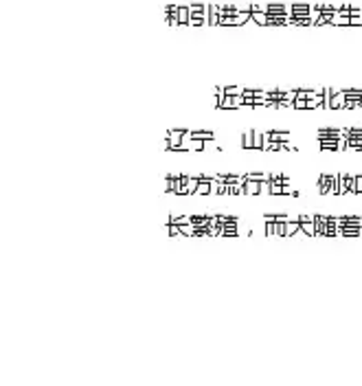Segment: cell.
Wrapping results in <instances>:
<instances>
[{"label":"cell","instance_id":"obj_1","mask_svg":"<svg viewBox=\"0 0 362 386\" xmlns=\"http://www.w3.org/2000/svg\"><path fill=\"white\" fill-rule=\"evenodd\" d=\"M316 235L321 237H336L338 235V217L327 213H314Z\"/></svg>","mask_w":362,"mask_h":386},{"label":"cell","instance_id":"obj_2","mask_svg":"<svg viewBox=\"0 0 362 386\" xmlns=\"http://www.w3.org/2000/svg\"><path fill=\"white\" fill-rule=\"evenodd\" d=\"M336 217H338V235L360 237V228H362L360 215H336Z\"/></svg>","mask_w":362,"mask_h":386},{"label":"cell","instance_id":"obj_3","mask_svg":"<svg viewBox=\"0 0 362 386\" xmlns=\"http://www.w3.org/2000/svg\"><path fill=\"white\" fill-rule=\"evenodd\" d=\"M343 138L347 143V149L362 151V127H356V125L343 127Z\"/></svg>","mask_w":362,"mask_h":386},{"label":"cell","instance_id":"obj_4","mask_svg":"<svg viewBox=\"0 0 362 386\" xmlns=\"http://www.w3.org/2000/svg\"><path fill=\"white\" fill-rule=\"evenodd\" d=\"M187 176H167V193L169 195H187Z\"/></svg>","mask_w":362,"mask_h":386},{"label":"cell","instance_id":"obj_5","mask_svg":"<svg viewBox=\"0 0 362 386\" xmlns=\"http://www.w3.org/2000/svg\"><path fill=\"white\" fill-rule=\"evenodd\" d=\"M187 132H189V130H180V127L169 130L167 136H165V145H162V147L176 151V149H178L180 145H182V138H184V134H187Z\"/></svg>","mask_w":362,"mask_h":386},{"label":"cell","instance_id":"obj_6","mask_svg":"<svg viewBox=\"0 0 362 386\" xmlns=\"http://www.w3.org/2000/svg\"><path fill=\"white\" fill-rule=\"evenodd\" d=\"M314 7L307 5V3H292L290 5V18H305V16H312Z\"/></svg>","mask_w":362,"mask_h":386},{"label":"cell","instance_id":"obj_7","mask_svg":"<svg viewBox=\"0 0 362 386\" xmlns=\"http://www.w3.org/2000/svg\"><path fill=\"white\" fill-rule=\"evenodd\" d=\"M178 7H180V5H167V7H165V20H167L169 24H174V27L180 24V22H178Z\"/></svg>","mask_w":362,"mask_h":386},{"label":"cell","instance_id":"obj_8","mask_svg":"<svg viewBox=\"0 0 362 386\" xmlns=\"http://www.w3.org/2000/svg\"><path fill=\"white\" fill-rule=\"evenodd\" d=\"M244 189H246V195H259L261 182L259 180H253V178H246V185H244Z\"/></svg>","mask_w":362,"mask_h":386},{"label":"cell","instance_id":"obj_9","mask_svg":"<svg viewBox=\"0 0 362 386\" xmlns=\"http://www.w3.org/2000/svg\"><path fill=\"white\" fill-rule=\"evenodd\" d=\"M299 224H301V230L305 233V235L316 237V224H314V220H299Z\"/></svg>","mask_w":362,"mask_h":386},{"label":"cell","instance_id":"obj_10","mask_svg":"<svg viewBox=\"0 0 362 386\" xmlns=\"http://www.w3.org/2000/svg\"><path fill=\"white\" fill-rule=\"evenodd\" d=\"M270 141H277V143H287L290 141V132H279V130H272V132H266Z\"/></svg>","mask_w":362,"mask_h":386},{"label":"cell","instance_id":"obj_11","mask_svg":"<svg viewBox=\"0 0 362 386\" xmlns=\"http://www.w3.org/2000/svg\"><path fill=\"white\" fill-rule=\"evenodd\" d=\"M191 136L198 138V141H215V134L204 132V130H191Z\"/></svg>","mask_w":362,"mask_h":386},{"label":"cell","instance_id":"obj_12","mask_svg":"<svg viewBox=\"0 0 362 386\" xmlns=\"http://www.w3.org/2000/svg\"><path fill=\"white\" fill-rule=\"evenodd\" d=\"M189 20H191V11H189V7H178V22L180 24H189Z\"/></svg>","mask_w":362,"mask_h":386},{"label":"cell","instance_id":"obj_13","mask_svg":"<svg viewBox=\"0 0 362 386\" xmlns=\"http://www.w3.org/2000/svg\"><path fill=\"white\" fill-rule=\"evenodd\" d=\"M253 22L268 24V13H266V11H253Z\"/></svg>","mask_w":362,"mask_h":386},{"label":"cell","instance_id":"obj_14","mask_svg":"<svg viewBox=\"0 0 362 386\" xmlns=\"http://www.w3.org/2000/svg\"><path fill=\"white\" fill-rule=\"evenodd\" d=\"M253 138H255V130L253 132H246L242 136V147H246V149H253Z\"/></svg>","mask_w":362,"mask_h":386},{"label":"cell","instance_id":"obj_15","mask_svg":"<svg viewBox=\"0 0 362 386\" xmlns=\"http://www.w3.org/2000/svg\"><path fill=\"white\" fill-rule=\"evenodd\" d=\"M169 222L178 224V226H182V224H191V215H172Z\"/></svg>","mask_w":362,"mask_h":386},{"label":"cell","instance_id":"obj_16","mask_svg":"<svg viewBox=\"0 0 362 386\" xmlns=\"http://www.w3.org/2000/svg\"><path fill=\"white\" fill-rule=\"evenodd\" d=\"M226 94H231V97H237V94H244V88L242 86H226Z\"/></svg>","mask_w":362,"mask_h":386},{"label":"cell","instance_id":"obj_17","mask_svg":"<svg viewBox=\"0 0 362 386\" xmlns=\"http://www.w3.org/2000/svg\"><path fill=\"white\" fill-rule=\"evenodd\" d=\"M167 230H169V235H172V237H178V235H182V230H180V226H178V224H174V222H169V226H167Z\"/></svg>","mask_w":362,"mask_h":386},{"label":"cell","instance_id":"obj_18","mask_svg":"<svg viewBox=\"0 0 362 386\" xmlns=\"http://www.w3.org/2000/svg\"><path fill=\"white\" fill-rule=\"evenodd\" d=\"M246 178H253V180H259L261 182V180H268L270 176H268V173H255L253 171V173H246Z\"/></svg>","mask_w":362,"mask_h":386},{"label":"cell","instance_id":"obj_19","mask_svg":"<svg viewBox=\"0 0 362 386\" xmlns=\"http://www.w3.org/2000/svg\"><path fill=\"white\" fill-rule=\"evenodd\" d=\"M294 108L297 110H307V99H294Z\"/></svg>","mask_w":362,"mask_h":386},{"label":"cell","instance_id":"obj_20","mask_svg":"<svg viewBox=\"0 0 362 386\" xmlns=\"http://www.w3.org/2000/svg\"><path fill=\"white\" fill-rule=\"evenodd\" d=\"M356 193L362 195V176H356Z\"/></svg>","mask_w":362,"mask_h":386}]
</instances>
